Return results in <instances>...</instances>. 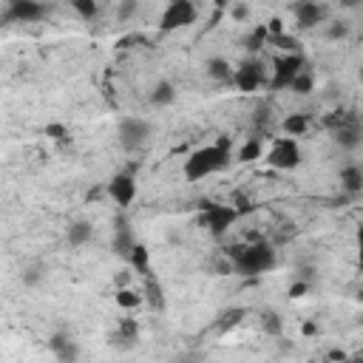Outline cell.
Listing matches in <instances>:
<instances>
[{"label":"cell","instance_id":"cell-27","mask_svg":"<svg viewBox=\"0 0 363 363\" xmlns=\"http://www.w3.org/2000/svg\"><path fill=\"white\" fill-rule=\"evenodd\" d=\"M290 91H292V94H298V97H306V94H312V91H315V77H312V71H309V68H304V71H301V74L292 80Z\"/></svg>","mask_w":363,"mask_h":363},{"label":"cell","instance_id":"cell-19","mask_svg":"<svg viewBox=\"0 0 363 363\" xmlns=\"http://www.w3.org/2000/svg\"><path fill=\"white\" fill-rule=\"evenodd\" d=\"M91 236H94V227H91L88 221H74V224H68V233H66V239H68V244L71 247H82V244H88L91 242Z\"/></svg>","mask_w":363,"mask_h":363},{"label":"cell","instance_id":"cell-23","mask_svg":"<svg viewBox=\"0 0 363 363\" xmlns=\"http://www.w3.org/2000/svg\"><path fill=\"white\" fill-rule=\"evenodd\" d=\"M281 131H284V136H304L309 131V117L306 114H290L281 122Z\"/></svg>","mask_w":363,"mask_h":363},{"label":"cell","instance_id":"cell-16","mask_svg":"<svg viewBox=\"0 0 363 363\" xmlns=\"http://www.w3.org/2000/svg\"><path fill=\"white\" fill-rule=\"evenodd\" d=\"M341 188L355 196V193H363V168L360 165H346L341 168Z\"/></svg>","mask_w":363,"mask_h":363},{"label":"cell","instance_id":"cell-37","mask_svg":"<svg viewBox=\"0 0 363 363\" xmlns=\"http://www.w3.org/2000/svg\"><path fill=\"white\" fill-rule=\"evenodd\" d=\"M306 292H309V284H304V281H295V284L287 290V295H290V298H304Z\"/></svg>","mask_w":363,"mask_h":363},{"label":"cell","instance_id":"cell-2","mask_svg":"<svg viewBox=\"0 0 363 363\" xmlns=\"http://www.w3.org/2000/svg\"><path fill=\"white\" fill-rule=\"evenodd\" d=\"M230 261H233V272L255 279L276 267V250L264 242H253L244 247H230Z\"/></svg>","mask_w":363,"mask_h":363},{"label":"cell","instance_id":"cell-5","mask_svg":"<svg viewBox=\"0 0 363 363\" xmlns=\"http://www.w3.org/2000/svg\"><path fill=\"white\" fill-rule=\"evenodd\" d=\"M306 68V60L301 52H292V54H279L272 60V77H269V88L272 91H290L292 80Z\"/></svg>","mask_w":363,"mask_h":363},{"label":"cell","instance_id":"cell-33","mask_svg":"<svg viewBox=\"0 0 363 363\" xmlns=\"http://www.w3.org/2000/svg\"><path fill=\"white\" fill-rule=\"evenodd\" d=\"M250 3H247V0H239V3H233L230 6V17L233 20H239V23H244V20H250Z\"/></svg>","mask_w":363,"mask_h":363},{"label":"cell","instance_id":"cell-10","mask_svg":"<svg viewBox=\"0 0 363 363\" xmlns=\"http://www.w3.org/2000/svg\"><path fill=\"white\" fill-rule=\"evenodd\" d=\"M233 85L242 91V94H253L264 85V66L258 60H244L236 74H233Z\"/></svg>","mask_w":363,"mask_h":363},{"label":"cell","instance_id":"cell-44","mask_svg":"<svg viewBox=\"0 0 363 363\" xmlns=\"http://www.w3.org/2000/svg\"><path fill=\"white\" fill-rule=\"evenodd\" d=\"M357 301H360V304H363V290H360V292H357Z\"/></svg>","mask_w":363,"mask_h":363},{"label":"cell","instance_id":"cell-11","mask_svg":"<svg viewBox=\"0 0 363 363\" xmlns=\"http://www.w3.org/2000/svg\"><path fill=\"white\" fill-rule=\"evenodd\" d=\"M108 196L114 199L117 207H131L133 199H136V179L133 173H117L111 182H108Z\"/></svg>","mask_w":363,"mask_h":363},{"label":"cell","instance_id":"cell-12","mask_svg":"<svg viewBox=\"0 0 363 363\" xmlns=\"http://www.w3.org/2000/svg\"><path fill=\"white\" fill-rule=\"evenodd\" d=\"M292 12H295V23L301 31H309L327 20V9L318 3V0H301V3L292 6Z\"/></svg>","mask_w":363,"mask_h":363},{"label":"cell","instance_id":"cell-7","mask_svg":"<svg viewBox=\"0 0 363 363\" xmlns=\"http://www.w3.org/2000/svg\"><path fill=\"white\" fill-rule=\"evenodd\" d=\"M329 128H332V140L343 148V151H355L360 142H363V125L355 114H335L329 119Z\"/></svg>","mask_w":363,"mask_h":363},{"label":"cell","instance_id":"cell-31","mask_svg":"<svg viewBox=\"0 0 363 363\" xmlns=\"http://www.w3.org/2000/svg\"><path fill=\"white\" fill-rule=\"evenodd\" d=\"M43 133L49 136V140H57V142H66L68 140V128L63 125V122H49L43 128Z\"/></svg>","mask_w":363,"mask_h":363},{"label":"cell","instance_id":"cell-17","mask_svg":"<svg viewBox=\"0 0 363 363\" xmlns=\"http://www.w3.org/2000/svg\"><path fill=\"white\" fill-rule=\"evenodd\" d=\"M133 244H136V239H133V233H131L128 221H125V218H119V221H117V227H114V253L128 255V253L133 250Z\"/></svg>","mask_w":363,"mask_h":363},{"label":"cell","instance_id":"cell-14","mask_svg":"<svg viewBox=\"0 0 363 363\" xmlns=\"http://www.w3.org/2000/svg\"><path fill=\"white\" fill-rule=\"evenodd\" d=\"M205 74H207L213 82H233L236 68L227 63L224 57H210V60L205 63Z\"/></svg>","mask_w":363,"mask_h":363},{"label":"cell","instance_id":"cell-6","mask_svg":"<svg viewBox=\"0 0 363 363\" xmlns=\"http://www.w3.org/2000/svg\"><path fill=\"white\" fill-rule=\"evenodd\" d=\"M199 17V9L193 0H168V6L159 17V29L162 31H176V29H188L193 26Z\"/></svg>","mask_w":363,"mask_h":363},{"label":"cell","instance_id":"cell-8","mask_svg":"<svg viewBox=\"0 0 363 363\" xmlns=\"http://www.w3.org/2000/svg\"><path fill=\"white\" fill-rule=\"evenodd\" d=\"M117 136H119V145L125 151H136V148H142L148 142V136H151V125L142 119V117H125L119 119L117 125Z\"/></svg>","mask_w":363,"mask_h":363},{"label":"cell","instance_id":"cell-38","mask_svg":"<svg viewBox=\"0 0 363 363\" xmlns=\"http://www.w3.org/2000/svg\"><path fill=\"white\" fill-rule=\"evenodd\" d=\"M355 242H357V261H360V267H363V227H357Z\"/></svg>","mask_w":363,"mask_h":363},{"label":"cell","instance_id":"cell-28","mask_svg":"<svg viewBox=\"0 0 363 363\" xmlns=\"http://www.w3.org/2000/svg\"><path fill=\"white\" fill-rule=\"evenodd\" d=\"M261 156V140H258V136H253V140H247L242 148H239V162H244V165H250V162H255Z\"/></svg>","mask_w":363,"mask_h":363},{"label":"cell","instance_id":"cell-3","mask_svg":"<svg viewBox=\"0 0 363 363\" xmlns=\"http://www.w3.org/2000/svg\"><path fill=\"white\" fill-rule=\"evenodd\" d=\"M242 210L233 207V205H216V202H202V227L210 233V236H224L230 227L239 221Z\"/></svg>","mask_w":363,"mask_h":363},{"label":"cell","instance_id":"cell-41","mask_svg":"<svg viewBox=\"0 0 363 363\" xmlns=\"http://www.w3.org/2000/svg\"><path fill=\"white\" fill-rule=\"evenodd\" d=\"M327 357H329V360H346V357H349V355H346V352H343V349H332V352H329V355H327Z\"/></svg>","mask_w":363,"mask_h":363},{"label":"cell","instance_id":"cell-34","mask_svg":"<svg viewBox=\"0 0 363 363\" xmlns=\"http://www.w3.org/2000/svg\"><path fill=\"white\" fill-rule=\"evenodd\" d=\"M43 276H45V272H43L40 267H31V269H26V276H23V284H26V287H37V284L43 281Z\"/></svg>","mask_w":363,"mask_h":363},{"label":"cell","instance_id":"cell-36","mask_svg":"<svg viewBox=\"0 0 363 363\" xmlns=\"http://www.w3.org/2000/svg\"><path fill=\"white\" fill-rule=\"evenodd\" d=\"M136 15V0H122V6H119V17L122 20H131Z\"/></svg>","mask_w":363,"mask_h":363},{"label":"cell","instance_id":"cell-4","mask_svg":"<svg viewBox=\"0 0 363 363\" xmlns=\"http://www.w3.org/2000/svg\"><path fill=\"white\" fill-rule=\"evenodd\" d=\"M267 162L276 170H295L304 162V154H301V145L295 136H279L267 151Z\"/></svg>","mask_w":363,"mask_h":363},{"label":"cell","instance_id":"cell-25","mask_svg":"<svg viewBox=\"0 0 363 363\" xmlns=\"http://www.w3.org/2000/svg\"><path fill=\"white\" fill-rule=\"evenodd\" d=\"M261 329H264V335L281 338V332H284V318H281L276 309H267V312L261 315Z\"/></svg>","mask_w":363,"mask_h":363},{"label":"cell","instance_id":"cell-24","mask_svg":"<svg viewBox=\"0 0 363 363\" xmlns=\"http://www.w3.org/2000/svg\"><path fill=\"white\" fill-rule=\"evenodd\" d=\"M264 45H269V31H267V26H255V29L244 37V49H247L250 54H258Z\"/></svg>","mask_w":363,"mask_h":363},{"label":"cell","instance_id":"cell-35","mask_svg":"<svg viewBox=\"0 0 363 363\" xmlns=\"http://www.w3.org/2000/svg\"><path fill=\"white\" fill-rule=\"evenodd\" d=\"M264 26H267V31H269V40L279 37V34H284V20H281V17H269Z\"/></svg>","mask_w":363,"mask_h":363},{"label":"cell","instance_id":"cell-20","mask_svg":"<svg viewBox=\"0 0 363 363\" xmlns=\"http://www.w3.org/2000/svg\"><path fill=\"white\" fill-rule=\"evenodd\" d=\"M117 341H119V346H131L140 341V324H136V318H122L117 327Z\"/></svg>","mask_w":363,"mask_h":363},{"label":"cell","instance_id":"cell-29","mask_svg":"<svg viewBox=\"0 0 363 363\" xmlns=\"http://www.w3.org/2000/svg\"><path fill=\"white\" fill-rule=\"evenodd\" d=\"M71 6H74V12L82 20H94L100 15V3H97V0H71Z\"/></svg>","mask_w":363,"mask_h":363},{"label":"cell","instance_id":"cell-15","mask_svg":"<svg viewBox=\"0 0 363 363\" xmlns=\"http://www.w3.org/2000/svg\"><path fill=\"white\" fill-rule=\"evenodd\" d=\"M128 261H131V267L136 269V276H142V279L154 276V272H151V250H148L145 244L136 242L133 250L128 253Z\"/></svg>","mask_w":363,"mask_h":363},{"label":"cell","instance_id":"cell-43","mask_svg":"<svg viewBox=\"0 0 363 363\" xmlns=\"http://www.w3.org/2000/svg\"><path fill=\"white\" fill-rule=\"evenodd\" d=\"M233 3H239V0H216L218 9H227V6H233Z\"/></svg>","mask_w":363,"mask_h":363},{"label":"cell","instance_id":"cell-30","mask_svg":"<svg viewBox=\"0 0 363 363\" xmlns=\"http://www.w3.org/2000/svg\"><path fill=\"white\" fill-rule=\"evenodd\" d=\"M269 45H279V49H281L284 54L301 52V43H298V40H292V37H287V34H279V37H272V40H269Z\"/></svg>","mask_w":363,"mask_h":363},{"label":"cell","instance_id":"cell-21","mask_svg":"<svg viewBox=\"0 0 363 363\" xmlns=\"http://www.w3.org/2000/svg\"><path fill=\"white\" fill-rule=\"evenodd\" d=\"M114 301H117L119 309H136V306L145 304V292H136V290H131V287H117Z\"/></svg>","mask_w":363,"mask_h":363},{"label":"cell","instance_id":"cell-32","mask_svg":"<svg viewBox=\"0 0 363 363\" xmlns=\"http://www.w3.org/2000/svg\"><path fill=\"white\" fill-rule=\"evenodd\" d=\"M327 37L329 40H346L349 37V23L346 20H335L327 26Z\"/></svg>","mask_w":363,"mask_h":363},{"label":"cell","instance_id":"cell-42","mask_svg":"<svg viewBox=\"0 0 363 363\" xmlns=\"http://www.w3.org/2000/svg\"><path fill=\"white\" fill-rule=\"evenodd\" d=\"M338 3H341V6H346V9H355V6H360V3H363V0H338Z\"/></svg>","mask_w":363,"mask_h":363},{"label":"cell","instance_id":"cell-39","mask_svg":"<svg viewBox=\"0 0 363 363\" xmlns=\"http://www.w3.org/2000/svg\"><path fill=\"white\" fill-rule=\"evenodd\" d=\"M128 281H131V272H128V269H122L119 276H117V287H128Z\"/></svg>","mask_w":363,"mask_h":363},{"label":"cell","instance_id":"cell-18","mask_svg":"<svg viewBox=\"0 0 363 363\" xmlns=\"http://www.w3.org/2000/svg\"><path fill=\"white\" fill-rule=\"evenodd\" d=\"M148 100H151L154 108H168V105L176 100V88H173L168 80H159V82L151 88V97H148Z\"/></svg>","mask_w":363,"mask_h":363},{"label":"cell","instance_id":"cell-13","mask_svg":"<svg viewBox=\"0 0 363 363\" xmlns=\"http://www.w3.org/2000/svg\"><path fill=\"white\" fill-rule=\"evenodd\" d=\"M49 349H52V352H54V357H57V360H63V363H74V360L80 357V346H77V341H71V335H66V332L52 335Z\"/></svg>","mask_w":363,"mask_h":363},{"label":"cell","instance_id":"cell-26","mask_svg":"<svg viewBox=\"0 0 363 363\" xmlns=\"http://www.w3.org/2000/svg\"><path fill=\"white\" fill-rule=\"evenodd\" d=\"M244 309H227V312H221V318H218V324H216V329L224 335V332H230V329H236L242 321H244Z\"/></svg>","mask_w":363,"mask_h":363},{"label":"cell","instance_id":"cell-9","mask_svg":"<svg viewBox=\"0 0 363 363\" xmlns=\"http://www.w3.org/2000/svg\"><path fill=\"white\" fill-rule=\"evenodd\" d=\"M45 15H49V6L40 3V0H9L3 23H40Z\"/></svg>","mask_w":363,"mask_h":363},{"label":"cell","instance_id":"cell-40","mask_svg":"<svg viewBox=\"0 0 363 363\" xmlns=\"http://www.w3.org/2000/svg\"><path fill=\"white\" fill-rule=\"evenodd\" d=\"M301 332H304L306 338H312V335H318V324H312V321H309V324H304V327H301Z\"/></svg>","mask_w":363,"mask_h":363},{"label":"cell","instance_id":"cell-1","mask_svg":"<svg viewBox=\"0 0 363 363\" xmlns=\"http://www.w3.org/2000/svg\"><path fill=\"white\" fill-rule=\"evenodd\" d=\"M230 148H233V140L230 136H218L213 145H205V148H196L185 165H182V173H185L188 182H202L213 173H221L224 168H230Z\"/></svg>","mask_w":363,"mask_h":363},{"label":"cell","instance_id":"cell-22","mask_svg":"<svg viewBox=\"0 0 363 363\" xmlns=\"http://www.w3.org/2000/svg\"><path fill=\"white\" fill-rule=\"evenodd\" d=\"M145 304L151 309H165V290L154 276L145 279Z\"/></svg>","mask_w":363,"mask_h":363}]
</instances>
